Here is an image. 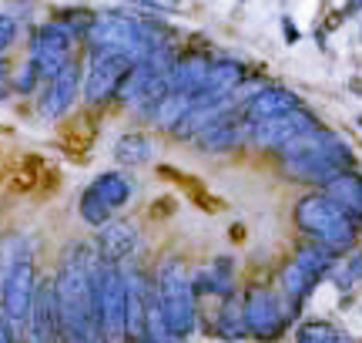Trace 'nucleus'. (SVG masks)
I'll return each mask as SVG.
<instances>
[{"label":"nucleus","mask_w":362,"mask_h":343,"mask_svg":"<svg viewBox=\"0 0 362 343\" xmlns=\"http://www.w3.org/2000/svg\"><path fill=\"white\" fill-rule=\"evenodd\" d=\"M54 300H57V317L61 330L71 340H94L101 337V320H98V293H94V266L84 259H74L61 269L54 279Z\"/></svg>","instance_id":"obj_1"},{"label":"nucleus","mask_w":362,"mask_h":343,"mask_svg":"<svg viewBox=\"0 0 362 343\" xmlns=\"http://www.w3.org/2000/svg\"><path fill=\"white\" fill-rule=\"evenodd\" d=\"M279 152H282L285 172L298 182H329L336 172L352 165L349 148L322 128H309V132L288 138L285 145H279Z\"/></svg>","instance_id":"obj_2"},{"label":"nucleus","mask_w":362,"mask_h":343,"mask_svg":"<svg viewBox=\"0 0 362 343\" xmlns=\"http://www.w3.org/2000/svg\"><path fill=\"white\" fill-rule=\"evenodd\" d=\"M296 223L302 232L315 236L329 249H346L356 242V219L329 196H305L296 206Z\"/></svg>","instance_id":"obj_3"},{"label":"nucleus","mask_w":362,"mask_h":343,"mask_svg":"<svg viewBox=\"0 0 362 343\" xmlns=\"http://www.w3.org/2000/svg\"><path fill=\"white\" fill-rule=\"evenodd\" d=\"M158 300H161V313L168 323V337H188L194 327V290L178 259H165L158 269Z\"/></svg>","instance_id":"obj_4"},{"label":"nucleus","mask_w":362,"mask_h":343,"mask_svg":"<svg viewBox=\"0 0 362 343\" xmlns=\"http://www.w3.org/2000/svg\"><path fill=\"white\" fill-rule=\"evenodd\" d=\"M94 293H98V320L107 337H124V313H128V276L107 263V269H94Z\"/></svg>","instance_id":"obj_5"},{"label":"nucleus","mask_w":362,"mask_h":343,"mask_svg":"<svg viewBox=\"0 0 362 343\" xmlns=\"http://www.w3.org/2000/svg\"><path fill=\"white\" fill-rule=\"evenodd\" d=\"M309 128H315V121H312V115H305L302 108H288V111H279V115H269V118L245 121V135L255 145H265V148L285 145L288 138L309 132Z\"/></svg>","instance_id":"obj_6"},{"label":"nucleus","mask_w":362,"mask_h":343,"mask_svg":"<svg viewBox=\"0 0 362 343\" xmlns=\"http://www.w3.org/2000/svg\"><path fill=\"white\" fill-rule=\"evenodd\" d=\"M131 61L128 54H117V51H94V61L88 67V84H84V98L90 105L104 101L107 94L117 91L121 78L131 71Z\"/></svg>","instance_id":"obj_7"},{"label":"nucleus","mask_w":362,"mask_h":343,"mask_svg":"<svg viewBox=\"0 0 362 343\" xmlns=\"http://www.w3.org/2000/svg\"><path fill=\"white\" fill-rule=\"evenodd\" d=\"M0 296H4V317H7V323L11 327L27 323L30 300H34V263H30V256H24L21 263L13 266V273L0 286Z\"/></svg>","instance_id":"obj_8"},{"label":"nucleus","mask_w":362,"mask_h":343,"mask_svg":"<svg viewBox=\"0 0 362 343\" xmlns=\"http://www.w3.org/2000/svg\"><path fill=\"white\" fill-rule=\"evenodd\" d=\"M242 310H245V330H252L255 337H275L285 327V313L279 300L269 290H262V286H252L245 293Z\"/></svg>","instance_id":"obj_9"},{"label":"nucleus","mask_w":362,"mask_h":343,"mask_svg":"<svg viewBox=\"0 0 362 343\" xmlns=\"http://www.w3.org/2000/svg\"><path fill=\"white\" fill-rule=\"evenodd\" d=\"M74 94H78V67L67 61L54 78H47L44 98H40V115H44V118H57V115H64L67 108L74 105Z\"/></svg>","instance_id":"obj_10"},{"label":"nucleus","mask_w":362,"mask_h":343,"mask_svg":"<svg viewBox=\"0 0 362 343\" xmlns=\"http://www.w3.org/2000/svg\"><path fill=\"white\" fill-rule=\"evenodd\" d=\"M27 327L34 340H54L61 330V317H57V300H54V283H44L34 290L30 300V313H27Z\"/></svg>","instance_id":"obj_11"},{"label":"nucleus","mask_w":362,"mask_h":343,"mask_svg":"<svg viewBox=\"0 0 362 343\" xmlns=\"http://www.w3.org/2000/svg\"><path fill=\"white\" fill-rule=\"evenodd\" d=\"M138 249V229L131 223H107L101 225V236H98V259L117 266L121 259H128L131 252Z\"/></svg>","instance_id":"obj_12"},{"label":"nucleus","mask_w":362,"mask_h":343,"mask_svg":"<svg viewBox=\"0 0 362 343\" xmlns=\"http://www.w3.org/2000/svg\"><path fill=\"white\" fill-rule=\"evenodd\" d=\"M148 279L141 273H128V313H124V337L148 340L144 330V313H148Z\"/></svg>","instance_id":"obj_13"},{"label":"nucleus","mask_w":362,"mask_h":343,"mask_svg":"<svg viewBox=\"0 0 362 343\" xmlns=\"http://www.w3.org/2000/svg\"><path fill=\"white\" fill-rule=\"evenodd\" d=\"M325 196L332 198L336 206L349 212L352 219H362V175L356 172H336L329 182H325Z\"/></svg>","instance_id":"obj_14"},{"label":"nucleus","mask_w":362,"mask_h":343,"mask_svg":"<svg viewBox=\"0 0 362 343\" xmlns=\"http://www.w3.org/2000/svg\"><path fill=\"white\" fill-rule=\"evenodd\" d=\"M288 108H298V98L285 88H262L259 94H252L245 101V121L252 118H269V115H279V111H288Z\"/></svg>","instance_id":"obj_15"},{"label":"nucleus","mask_w":362,"mask_h":343,"mask_svg":"<svg viewBox=\"0 0 362 343\" xmlns=\"http://www.w3.org/2000/svg\"><path fill=\"white\" fill-rule=\"evenodd\" d=\"M90 192L101 198L107 209L115 212V209H121V206H128L131 182L124 179V175H117V172H104V175H98V179L90 182Z\"/></svg>","instance_id":"obj_16"},{"label":"nucleus","mask_w":362,"mask_h":343,"mask_svg":"<svg viewBox=\"0 0 362 343\" xmlns=\"http://www.w3.org/2000/svg\"><path fill=\"white\" fill-rule=\"evenodd\" d=\"M115 159L131 169V165H144V162L155 159V148L144 135H121L115 145Z\"/></svg>","instance_id":"obj_17"},{"label":"nucleus","mask_w":362,"mask_h":343,"mask_svg":"<svg viewBox=\"0 0 362 343\" xmlns=\"http://www.w3.org/2000/svg\"><path fill=\"white\" fill-rule=\"evenodd\" d=\"M315 279L319 276H312L309 269H305V266H298V263H292L282 273V286H285V296L292 300V313H296L298 306H302V300L309 296V290L315 286Z\"/></svg>","instance_id":"obj_18"},{"label":"nucleus","mask_w":362,"mask_h":343,"mask_svg":"<svg viewBox=\"0 0 362 343\" xmlns=\"http://www.w3.org/2000/svg\"><path fill=\"white\" fill-rule=\"evenodd\" d=\"M27 256V242L21 232H7V236H0V286H4V279L13 273V266L21 263Z\"/></svg>","instance_id":"obj_19"},{"label":"nucleus","mask_w":362,"mask_h":343,"mask_svg":"<svg viewBox=\"0 0 362 343\" xmlns=\"http://www.w3.org/2000/svg\"><path fill=\"white\" fill-rule=\"evenodd\" d=\"M194 286L205 293H221V296H228L232 293V276H228V259H218V263L205 269V273H198L194 279Z\"/></svg>","instance_id":"obj_20"},{"label":"nucleus","mask_w":362,"mask_h":343,"mask_svg":"<svg viewBox=\"0 0 362 343\" xmlns=\"http://www.w3.org/2000/svg\"><path fill=\"white\" fill-rule=\"evenodd\" d=\"M332 252L336 249H329V246H302V249L296 252V263L298 266H305L312 276H322V273H329V266H332Z\"/></svg>","instance_id":"obj_21"},{"label":"nucleus","mask_w":362,"mask_h":343,"mask_svg":"<svg viewBox=\"0 0 362 343\" xmlns=\"http://www.w3.org/2000/svg\"><path fill=\"white\" fill-rule=\"evenodd\" d=\"M198 142H202L205 148H228L232 142H238V128H235L232 118L225 115V118L215 121V125H211L208 132L198 135Z\"/></svg>","instance_id":"obj_22"},{"label":"nucleus","mask_w":362,"mask_h":343,"mask_svg":"<svg viewBox=\"0 0 362 343\" xmlns=\"http://www.w3.org/2000/svg\"><path fill=\"white\" fill-rule=\"evenodd\" d=\"M218 333L221 337H242L245 333V310L238 306V300H228V303L221 306Z\"/></svg>","instance_id":"obj_23"},{"label":"nucleus","mask_w":362,"mask_h":343,"mask_svg":"<svg viewBox=\"0 0 362 343\" xmlns=\"http://www.w3.org/2000/svg\"><path fill=\"white\" fill-rule=\"evenodd\" d=\"M296 340L298 343H339V340H346V333L336 330L332 323H305L296 333Z\"/></svg>","instance_id":"obj_24"},{"label":"nucleus","mask_w":362,"mask_h":343,"mask_svg":"<svg viewBox=\"0 0 362 343\" xmlns=\"http://www.w3.org/2000/svg\"><path fill=\"white\" fill-rule=\"evenodd\" d=\"M81 219H84L88 225H104L107 219H111V209H107L101 198L88 189V192H84V198H81Z\"/></svg>","instance_id":"obj_25"},{"label":"nucleus","mask_w":362,"mask_h":343,"mask_svg":"<svg viewBox=\"0 0 362 343\" xmlns=\"http://www.w3.org/2000/svg\"><path fill=\"white\" fill-rule=\"evenodd\" d=\"M40 78H44V74H40L37 61L30 57V61H24V64H21V71H17V78H13V91L30 94L34 88H37V81H40Z\"/></svg>","instance_id":"obj_26"},{"label":"nucleus","mask_w":362,"mask_h":343,"mask_svg":"<svg viewBox=\"0 0 362 343\" xmlns=\"http://www.w3.org/2000/svg\"><path fill=\"white\" fill-rule=\"evenodd\" d=\"M359 283H362V252L342 269V276H339V286H342V290H352V286H359Z\"/></svg>","instance_id":"obj_27"},{"label":"nucleus","mask_w":362,"mask_h":343,"mask_svg":"<svg viewBox=\"0 0 362 343\" xmlns=\"http://www.w3.org/2000/svg\"><path fill=\"white\" fill-rule=\"evenodd\" d=\"M11 61H7V57H0V101H4V98H7V94H11Z\"/></svg>","instance_id":"obj_28"},{"label":"nucleus","mask_w":362,"mask_h":343,"mask_svg":"<svg viewBox=\"0 0 362 343\" xmlns=\"http://www.w3.org/2000/svg\"><path fill=\"white\" fill-rule=\"evenodd\" d=\"M13 34H17V24H13L11 17H0V51L13 40Z\"/></svg>","instance_id":"obj_29"},{"label":"nucleus","mask_w":362,"mask_h":343,"mask_svg":"<svg viewBox=\"0 0 362 343\" xmlns=\"http://www.w3.org/2000/svg\"><path fill=\"white\" fill-rule=\"evenodd\" d=\"M151 7H161V11H178L181 0H148Z\"/></svg>","instance_id":"obj_30"},{"label":"nucleus","mask_w":362,"mask_h":343,"mask_svg":"<svg viewBox=\"0 0 362 343\" xmlns=\"http://www.w3.org/2000/svg\"><path fill=\"white\" fill-rule=\"evenodd\" d=\"M285 40H288V44H292V40H298L296 24H288V21H285Z\"/></svg>","instance_id":"obj_31"},{"label":"nucleus","mask_w":362,"mask_h":343,"mask_svg":"<svg viewBox=\"0 0 362 343\" xmlns=\"http://www.w3.org/2000/svg\"><path fill=\"white\" fill-rule=\"evenodd\" d=\"M7 330H11V323H0V343L11 340V333H7Z\"/></svg>","instance_id":"obj_32"},{"label":"nucleus","mask_w":362,"mask_h":343,"mask_svg":"<svg viewBox=\"0 0 362 343\" xmlns=\"http://www.w3.org/2000/svg\"><path fill=\"white\" fill-rule=\"evenodd\" d=\"M359 128H362V118H359Z\"/></svg>","instance_id":"obj_33"}]
</instances>
